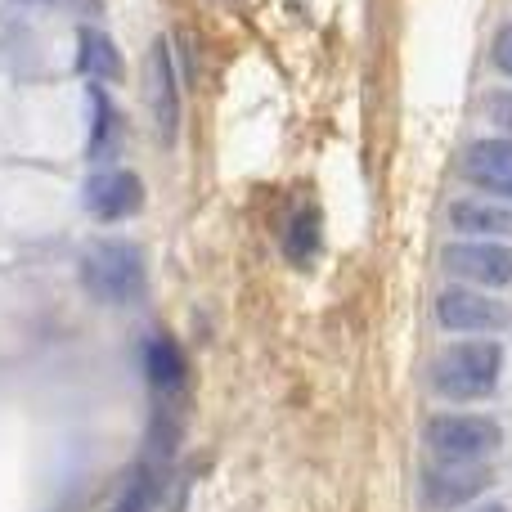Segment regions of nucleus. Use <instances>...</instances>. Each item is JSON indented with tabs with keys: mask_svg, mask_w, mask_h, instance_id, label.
<instances>
[{
	"mask_svg": "<svg viewBox=\"0 0 512 512\" xmlns=\"http://www.w3.org/2000/svg\"><path fill=\"white\" fill-rule=\"evenodd\" d=\"M144 207V180L126 167H99L86 180V212L95 221H126Z\"/></svg>",
	"mask_w": 512,
	"mask_h": 512,
	"instance_id": "nucleus-6",
	"label": "nucleus"
},
{
	"mask_svg": "<svg viewBox=\"0 0 512 512\" xmlns=\"http://www.w3.org/2000/svg\"><path fill=\"white\" fill-rule=\"evenodd\" d=\"M436 319L450 333H504L512 324V306L477 288H450L436 297Z\"/></svg>",
	"mask_w": 512,
	"mask_h": 512,
	"instance_id": "nucleus-4",
	"label": "nucleus"
},
{
	"mask_svg": "<svg viewBox=\"0 0 512 512\" xmlns=\"http://www.w3.org/2000/svg\"><path fill=\"white\" fill-rule=\"evenodd\" d=\"M283 256H288L297 270L315 265V256H319V212L310 203H301L297 212L288 216V230H283Z\"/></svg>",
	"mask_w": 512,
	"mask_h": 512,
	"instance_id": "nucleus-14",
	"label": "nucleus"
},
{
	"mask_svg": "<svg viewBox=\"0 0 512 512\" xmlns=\"http://www.w3.org/2000/svg\"><path fill=\"white\" fill-rule=\"evenodd\" d=\"M450 225L477 239H512V207L490 203V198H459L450 207Z\"/></svg>",
	"mask_w": 512,
	"mask_h": 512,
	"instance_id": "nucleus-11",
	"label": "nucleus"
},
{
	"mask_svg": "<svg viewBox=\"0 0 512 512\" xmlns=\"http://www.w3.org/2000/svg\"><path fill=\"white\" fill-rule=\"evenodd\" d=\"M477 512H508V508H499V504H486V508H477Z\"/></svg>",
	"mask_w": 512,
	"mask_h": 512,
	"instance_id": "nucleus-18",
	"label": "nucleus"
},
{
	"mask_svg": "<svg viewBox=\"0 0 512 512\" xmlns=\"http://www.w3.org/2000/svg\"><path fill=\"white\" fill-rule=\"evenodd\" d=\"M499 373H504V346L499 342H454L436 355L432 364V387L436 396L468 405V400L495 396Z\"/></svg>",
	"mask_w": 512,
	"mask_h": 512,
	"instance_id": "nucleus-1",
	"label": "nucleus"
},
{
	"mask_svg": "<svg viewBox=\"0 0 512 512\" xmlns=\"http://www.w3.org/2000/svg\"><path fill=\"white\" fill-rule=\"evenodd\" d=\"M158 495H162V472H158V463H144V468H135V477L122 486L113 512H153L158 508Z\"/></svg>",
	"mask_w": 512,
	"mask_h": 512,
	"instance_id": "nucleus-15",
	"label": "nucleus"
},
{
	"mask_svg": "<svg viewBox=\"0 0 512 512\" xmlns=\"http://www.w3.org/2000/svg\"><path fill=\"white\" fill-rule=\"evenodd\" d=\"M81 72H86L90 81H99V86L126 77L122 50H117V41L113 36H104L99 27H81Z\"/></svg>",
	"mask_w": 512,
	"mask_h": 512,
	"instance_id": "nucleus-13",
	"label": "nucleus"
},
{
	"mask_svg": "<svg viewBox=\"0 0 512 512\" xmlns=\"http://www.w3.org/2000/svg\"><path fill=\"white\" fill-rule=\"evenodd\" d=\"M54 5H72V9H86V14H95L99 0H54Z\"/></svg>",
	"mask_w": 512,
	"mask_h": 512,
	"instance_id": "nucleus-17",
	"label": "nucleus"
},
{
	"mask_svg": "<svg viewBox=\"0 0 512 512\" xmlns=\"http://www.w3.org/2000/svg\"><path fill=\"white\" fill-rule=\"evenodd\" d=\"M81 283L99 306H126L144 292V256L135 243L99 239L81 252Z\"/></svg>",
	"mask_w": 512,
	"mask_h": 512,
	"instance_id": "nucleus-2",
	"label": "nucleus"
},
{
	"mask_svg": "<svg viewBox=\"0 0 512 512\" xmlns=\"http://www.w3.org/2000/svg\"><path fill=\"white\" fill-rule=\"evenodd\" d=\"M144 86H149V108H153V122H158V135L176 140L180 95H176V63L167 54V41H153L149 63H144Z\"/></svg>",
	"mask_w": 512,
	"mask_h": 512,
	"instance_id": "nucleus-7",
	"label": "nucleus"
},
{
	"mask_svg": "<svg viewBox=\"0 0 512 512\" xmlns=\"http://www.w3.org/2000/svg\"><path fill=\"white\" fill-rule=\"evenodd\" d=\"M117 144H122V113L113 108L108 90L95 81V86H90V158H95L99 167H108Z\"/></svg>",
	"mask_w": 512,
	"mask_h": 512,
	"instance_id": "nucleus-12",
	"label": "nucleus"
},
{
	"mask_svg": "<svg viewBox=\"0 0 512 512\" xmlns=\"http://www.w3.org/2000/svg\"><path fill=\"white\" fill-rule=\"evenodd\" d=\"M490 486V468L486 463H441L423 477V490H427V504L432 508H459L468 499H477L481 490Z\"/></svg>",
	"mask_w": 512,
	"mask_h": 512,
	"instance_id": "nucleus-8",
	"label": "nucleus"
},
{
	"mask_svg": "<svg viewBox=\"0 0 512 512\" xmlns=\"http://www.w3.org/2000/svg\"><path fill=\"white\" fill-rule=\"evenodd\" d=\"M445 270L463 283L477 288H508L512 283V248L495 239H477V243H454L445 248Z\"/></svg>",
	"mask_w": 512,
	"mask_h": 512,
	"instance_id": "nucleus-5",
	"label": "nucleus"
},
{
	"mask_svg": "<svg viewBox=\"0 0 512 512\" xmlns=\"http://www.w3.org/2000/svg\"><path fill=\"white\" fill-rule=\"evenodd\" d=\"M463 176L495 198H512V140H477L463 153Z\"/></svg>",
	"mask_w": 512,
	"mask_h": 512,
	"instance_id": "nucleus-9",
	"label": "nucleus"
},
{
	"mask_svg": "<svg viewBox=\"0 0 512 512\" xmlns=\"http://www.w3.org/2000/svg\"><path fill=\"white\" fill-rule=\"evenodd\" d=\"M144 378L162 400H176L189 382V360L171 337H149L144 342Z\"/></svg>",
	"mask_w": 512,
	"mask_h": 512,
	"instance_id": "nucleus-10",
	"label": "nucleus"
},
{
	"mask_svg": "<svg viewBox=\"0 0 512 512\" xmlns=\"http://www.w3.org/2000/svg\"><path fill=\"white\" fill-rule=\"evenodd\" d=\"M504 432L495 418L477 414H441L427 423V450L441 463H481L486 454L499 450Z\"/></svg>",
	"mask_w": 512,
	"mask_h": 512,
	"instance_id": "nucleus-3",
	"label": "nucleus"
},
{
	"mask_svg": "<svg viewBox=\"0 0 512 512\" xmlns=\"http://www.w3.org/2000/svg\"><path fill=\"white\" fill-rule=\"evenodd\" d=\"M490 59H495V68L504 72V77H512V23H504L495 32V45H490Z\"/></svg>",
	"mask_w": 512,
	"mask_h": 512,
	"instance_id": "nucleus-16",
	"label": "nucleus"
}]
</instances>
